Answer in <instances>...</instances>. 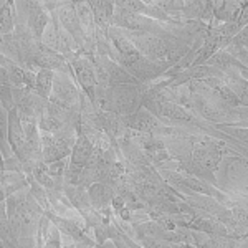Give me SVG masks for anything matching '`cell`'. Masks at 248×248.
I'll return each instance as SVG.
<instances>
[{
  "mask_svg": "<svg viewBox=\"0 0 248 248\" xmlns=\"http://www.w3.org/2000/svg\"><path fill=\"white\" fill-rule=\"evenodd\" d=\"M50 20H48V15L46 12L43 10V3H38V2H33L30 9V14H29V18H27V29H29L30 35L33 37V40L40 42L43 37V31L48 27Z\"/></svg>",
  "mask_w": 248,
  "mask_h": 248,
  "instance_id": "obj_6",
  "label": "cell"
},
{
  "mask_svg": "<svg viewBox=\"0 0 248 248\" xmlns=\"http://www.w3.org/2000/svg\"><path fill=\"white\" fill-rule=\"evenodd\" d=\"M138 233L141 235V237H147V238H159L162 240L164 238V232L161 227H159L157 222H144L141 225H138Z\"/></svg>",
  "mask_w": 248,
  "mask_h": 248,
  "instance_id": "obj_16",
  "label": "cell"
},
{
  "mask_svg": "<svg viewBox=\"0 0 248 248\" xmlns=\"http://www.w3.org/2000/svg\"><path fill=\"white\" fill-rule=\"evenodd\" d=\"M0 85H9V77H7V70L0 65Z\"/></svg>",
  "mask_w": 248,
  "mask_h": 248,
  "instance_id": "obj_22",
  "label": "cell"
},
{
  "mask_svg": "<svg viewBox=\"0 0 248 248\" xmlns=\"http://www.w3.org/2000/svg\"><path fill=\"white\" fill-rule=\"evenodd\" d=\"M142 245H144V248H170L169 245H166L162 240L147 238V237H142Z\"/></svg>",
  "mask_w": 248,
  "mask_h": 248,
  "instance_id": "obj_20",
  "label": "cell"
},
{
  "mask_svg": "<svg viewBox=\"0 0 248 248\" xmlns=\"http://www.w3.org/2000/svg\"><path fill=\"white\" fill-rule=\"evenodd\" d=\"M222 153L217 144L212 142H202L194 149V164L195 167L202 170H214L217 169Z\"/></svg>",
  "mask_w": 248,
  "mask_h": 248,
  "instance_id": "obj_5",
  "label": "cell"
},
{
  "mask_svg": "<svg viewBox=\"0 0 248 248\" xmlns=\"http://www.w3.org/2000/svg\"><path fill=\"white\" fill-rule=\"evenodd\" d=\"M7 127H9V141L10 146L14 149V153L18 155L22 161H29L31 157V153L27 146V139H25V133H23L22 123H20L18 113L15 108H12L9 111V119H7Z\"/></svg>",
  "mask_w": 248,
  "mask_h": 248,
  "instance_id": "obj_4",
  "label": "cell"
},
{
  "mask_svg": "<svg viewBox=\"0 0 248 248\" xmlns=\"http://www.w3.org/2000/svg\"><path fill=\"white\" fill-rule=\"evenodd\" d=\"M93 144H91L81 133H78V138L75 141V146L71 149V164L85 167L86 162L90 161L91 153H93Z\"/></svg>",
  "mask_w": 248,
  "mask_h": 248,
  "instance_id": "obj_10",
  "label": "cell"
},
{
  "mask_svg": "<svg viewBox=\"0 0 248 248\" xmlns=\"http://www.w3.org/2000/svg\"><path fill=\"white\" fill-rule=\"evenodd\" d=\"M12 5L9 0H0V35L5 37L10 35L15 29L14 15H12Z\"/></svg>",
  "mask_w": 248,
  "mask_h": 248,
  "instance_id": "obj_14",
  "label": "cell"
},
{
  "mask_svg": "<svg viewBox=\"0 0 248 248\" xmlns=\"http://www.w3.org/2000/svg\"><path fill=\"white\" fill-rule=\"evenodd\" d=\"M187 205H190L192 209H201L202 212L205 214H210V215H218L222 210H225L218 202H215L212 197H203V195H192L186 201Z\"/></svg>",
  "mask_w": 248,
  "mask_h": 248,
  "instance_id": "obj_12",
  "label": "cell"
},
{
  "mask_svg": "<svg viewBox=\"0 0 248 248\" xmlns=\"http://www.w3.org/2000/svg\"><path fill=\"white\" fill-rule=\"evenodd\" d=\"M53 75L55 71L51 70H38L35 75V94L40 96L42 99H50L51 86H53Z\"/></svg>",
  "mask_w": 248,
  "mask_h": 248,
  "instance_id": "obj_11",
  "label": "cell"
},
{
  "mask_svg": "<svg viewBox=\"0 0 248 248\" xmlns=\"http://www.w3.org/2000/svg\"><path fill=\"white\" fill-rule=\"evenodd\" d=\"M5 199V192H3V189H2V186H0V202Z\"/></svg>",
  "mask_w": 248,
  "mask_h": 248,
  "instance_id": "obj_23",
  "label": "cell"
},
{
  "mask_svg": "<svg viewBox=\"0 0 248 248\" xmlns=\"http://www.w3.org/2000/svg\"><path fill=\"white\" fill-rule=\"evenodd\" d=\"M66 169H68L66 161L62 159V161H55V162L48 164L46 172L50 174V177H60V175H65Z\"/></svg>",
  "mask_w": 248,
  "mask_h": 248,
  "instance_id": "obj_18",
  "label": "cell"
},
{
  "mask_svg": "<svg viewBox=\"0 0 248 248\" xmlns=\"http://www.w3.org/2000/svg\"><path fill=\"white\" fill-rule=\"evenodd\" d=\"M70 68H71L73 77L77 78L78 85L81 86L85 94L90 98V101L93 103L94 90H96V86H98V83H96L94 70H93L91 62L85 57H75L70 60Z\"/></svg>",
  "mask_w": 248,
  "mask_h": 248,
  "instance_id": "obj_3",
  "label": "cell"
},
{
  "mask_svg": "<svg viewBox=\"0 0 248 248\" xmlns=\"http://www.w3.org/2000/svg\"><path fill=\"white\" fill-rule=\"evenodd\" d=\"M90 5L94 15L96 33H108L109 27L113 25L114 2H90Z\"/></svg>",
  "mask_w": 248,
  "mask_h": 248,
  "instance_id": "obj_7",
  "label": "cell"
},
{
  "mask_svg": "<svg viewBox=\"0 0 248 248\" xmlns=\"http://www.w3.org/2000/svg\"><path fill=\"white\" fill-rule=\"evenodd\" d=\"M45 248H60V238H58V235H55V237H50V240L46 242Z\"/></svg>",
  "mask_w": 248,
  "mask_h": 248,
  "instance_id": "obj_21",
  "label": "cell"
},
{
  "mask_svg": "<svg viewBox=\"0 0 248 248\" xmlns=\"http://www.w3.org/2000/svg\"><path fill=\"white\" fill-rule=\"evenodd\" d=\"M81 99L83 94L79 93V90L71 83V79L66 75H53V86H51V94L48 101L57 103L66 109H73L75 106L81 105Z\"/></svg>",
  "mask_w": 248,
  "mask_h": 248,
  "instance_id": "obj_1",
  "label": "cell"
},
{
  "mask_svg": "<svg viewBox=\"0 0 248 248\" xmlns=\"http://www.w3.org/2000/svg\"><path fill=\"white\" fill-rule=\"evenodd\" d=\"M35 177L40 184H43L45 187H53V177H50V174L46 172V167L43 166H37L35 167Z\"/></svg>",
  "mask_w": 248,
  "mask_h": 248,
  "instance_id": "obj_19",
  "label": "cell"
},
{
  "mask_svg": "<svg viewBox=\"0 0 248 248\" xmlns=\"http://www.w3.org/2000/svg\"><path fill=\"white\" fill-rule=\"evenodd\" d=\"M57 18L58 25L75 40L79 50H88V40L83 33L81 27H79L77 12H75V2H60L57 9Z\"/></svg>",
  "mask_w": 248,
  "mask_h": 248,
  "instance_id": "obj_2",
  "label": "cell"
},
{
  "mask_svg": "<svg viewBox=\"0 0 248 248\" xmlns=\"http://www.w3.org/2000/svg\"><path fill=\"white\" fill-rule=\"evenodd\" d=\"M75 12H77L79 27H81L85 37L90 40V42L96 40V23H94V15H93V10H91L90 2L75 3Z\"/></svg>",
  "mask_w": 248,
  "mask_h": 248,
  "instance_id": "obj_9",
  "label": "cell"
},
{
  "mask_svg": "<svg viewBox=\"0 0 248 248\" xmlns=\"http://www.w3.org/2000/svg\"><path fill=\"white\" fill-rule=\"evenodd\" d=\"M90 201L96 207V209H106V205L113 201L111 197L109 187H106V184L96 182L90 187Z\"/></svg>",
  "mask_w": 248,
  "mask_h": 248,
  "instance_id": "obj_13",
  "label": "cell"
},
{
  "mask_svg": "<svg viewBox=\"0 0 248 248\" xmlns=\"http://www.w3.org/2000/svg\"><path fill=\"white\" fill-rule=\"evenodd\" d=\"M164 118L170 119V121H177V123H184V121H190L192 116L184 109L182 106L175 105L172 101H164L161 106V113H159Z\"/></svg>",
  "mask_w": 248,
  "mask_h": 248,
  "instance_id": "obj_15",
  "label": "cell"
},
{
  "mask_svg": "<svg viewBox=\"0 0 248 248\" xmlns=\"http://www.w3.org/2000/svg\"><path fill=\"white\" fill-rule=\"evenodd\" d=\"M123 123L127 126V129H134L139 131V133H151L155 126H157V121L149 111H134L133 114L124 116Z\"/></svg>",
  "mask_w": 248,
  "mask_h": 248,
  "instance_id": "obj_8",
  "label": "cell"
},
{
  "mask_svg": "<svg viewBox=\"0 0 248 248\" xmlns=\"http://www.w3.org/2000/svg\"><path fill=\"white\" fill-rule=\"evenodd\" d=\"M177 181H181L184 186H187L189 189H192L194 192H199V194H203V195H212L214 194V189H212L210 186H207L205 182L202 181H197V179H192V177H177Z\"/></svg>",
  "mask_w": 248,
  "mask_h": 248,
  "instance_id": "obj_17",
  "label": "cell"
}]
</instances>
